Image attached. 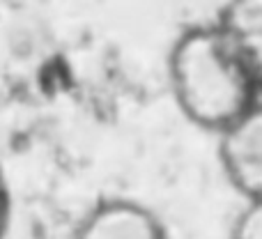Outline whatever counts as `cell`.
Returning <instances> with one entry per match:
<instances>
[{
	"label": "cell",
	"instance_id": "1",
	"mask_svg": "<svg viewBox=\"0 0 262 239\" xmlns=\"http://www.w3.org/2000/svg\"><path fill=\"white\" fill-rule=\"evenodd\" d=\"M168 78L180 111L193 124L221 134L260 90L216 23L186 28L168 53Z\"/></svg>",
	"mask_w": 262,
	"mask_h": 239
},
{
	"label": "cell",
	"instance_id": "2",
	"mask_svg": "<svg viewBox=\"0 0 262 239\" xmlns=\"http://www.w3.org/2000/svg\"><path fill=\"white\" fill-rule=\"evenodd\" d=\"M219 159L246 200L262 198V97L219 134Z\"/></svg>",
	"mask_w": 262,
	"mask_h": 239
},
{
	"label": "cell",
	"instance_id": "3",
	"mask_svg": "<svg viewBox=\"0 0 262 239\" xmlns=\"http://www.w3.org/2000/svg\"><path fill=\"white\" fill-rule=\"evenodd\" d=\"M74 239H168V230L147 205L113 198L85 214Z\"/></svg>",
	"mask_w": 262,
	"mask_h": 239
},
{
	"label": "cell",
	"instance_id": "4",
	"mask_svg": "<svg viewBox=\"0 0 262 239\" xmlns=\"http://www.w3.org/2000/svg\"><path fill=\"white\" fill-rule=\"evenodd\" d=\"M214 23L237 49L262 92V0H232L223 5Z\"/></svg>",
	"mask_w": 262,
	"mask_h": 239
},
{
	"label": "cell",
	"instance_id": "5",
	"mask_svg": "<svg viewBox=\"0 0 262 239\" xmlns=\"http://www.w3.org/2000/svg\"><path fill=\"white\" fill-rule=\"evenodd\" d=\"M230 239H262V198L246 200L242 212L237 214Z\"/></svg>",
	"mask_w": 262,
	"mask_h": 239
},
{
	"label": "cell",
	"instance_id": "6",
	"mask_svg": "<svg viewBox=\"0 0 262 239\" xmlns=\"http://www.w3.org/2000/svg\"><path fill=\"white\" fill-rule=\"evenodd\" d=\"M9 212H12V193H9V184H7V177H5V170H3V166H0V239L5 237V230H7Z\"/></svg>",
	"mask_w": 262,
	"mask_h": 239
}]
</instances>
